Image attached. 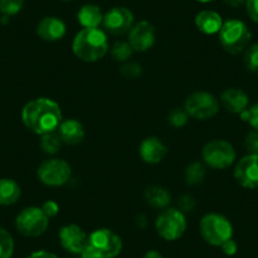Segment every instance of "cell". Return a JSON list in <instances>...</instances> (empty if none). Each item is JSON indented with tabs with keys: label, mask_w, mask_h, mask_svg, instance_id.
Wrapping results in <instances>:
<instances>
[{
	"label": "cell",
	"mask_w": 258,
	"mask_h": 258,
	"mask_svg": "<svg viewBox=\"0 0 258 258\" xmlns=\"http://www.w3.org/2000/svg\"><path fill=\"white\" fill-rule=\"evenodd\" d=\"M203 160L205 165L215 170H225L235 161L237 153L228 141L213 140L203 148Z\"/></svg>",
	"instance_id": "cell-7"
},
{
	"label": "cell",
	"mask_w": 258,
	"mask_h": 258,
	"mask_svg": "<svg viewBox=\"0 0 258 258\" xmlns=\"http://www.w3.org/2000/svg\"><path fill=\"white\" fill-rule=\"evenodd\" d=\"M245 9H247L248 17L253 22L258 23V0H247Z\"/></svg>",
	"instance_id": "cell-35"
},
{
	"label": "cell",
	"mask_w": 258,
	"mask_h": 258,
	"mask_svg": "<svg viewBox=\"0 0 258 258\" xmlns=\"http://www.w3.org/2000/svg\"><path fill=\"white\" fill-rule=\"evenodd\" d=\"M123 248L121 238L113 230L100 228L88 237L81 258H115Z\"/></svg>",
	"instance_id": "cell-3"
},
{
	"label": "cell",
	"mask_w": 258,
	"mask_h": 258,
	"mask_svg": "<svg viewBox=\"0 0 258 258\" xmlns=\"http://www.w3.org/2000/svg\"><path fill=\"white\" fill-rule=\"evenodd\" d=\"M220 104L227 111L233 114H240L248 109L249 99L242 89L230 88L227 89L220 95Z\"/></svg>",
	"instance_id": "cell-17"
},
{
	"label": "cell",
	"mask_w": 258,
	"mask_h": 258,
	"mask_svg": "<svg viewBox=\"0 0 258 258\" xmlns=\"http://www.w3.org/2000/svg\"><path fill=\"white\" fill-rule=\"evenodd\" d=\"M188 120V114L185 108H175L168 114V123L175 128H182Z\"/></svg>",
	"instance_id": "cell-30"
},
{
	"label": "cell",
	"mask_w": 258,
	"mask_h": 258,
	"mask_svg": "<svg viewBox=\"0 0 258 258\" xmlns=\"http://www.w3.org/2000/svg\"><path fill=\"white\" fill-rule=\"evenodd\" d=\"M244 147L249 155H258V131H252L244 140Z\"/></svg>",
	"instance_id": "cell-32"
},
{
	"label": "cell",
	"mask_w": 258,
	"mask_h": 258,
	"mask_svg": "<svg viewBox=\"0 0 258 258\" xmlns=\"http://www.w3.org/2000/svg\"><path fill=\"white\" fill-rule=\"evenodd\" d=\"M200 234L203 239L209 244L220 247L233 235L232 223L224 215L210 213L200 220Z\"/></svg>",
	"instance_id": "cell-5"
},
{
	"label": "cell",
	"mask_w": 258,
	"mask_h": 258,
	"mask_svg": "<svg viewBox=\"0 0 258 258\" xmlns=\"http://www.w3.org/2000/svg\"><path fill=\"white\" fill-rule=\"evenodd\" d=\"M145 199L148 205L155 209H166L171 202V194L161 186H151L146 188Z\"/></svg>",
	"instance_id": "cell-21"
},
{
	"label": "cell",
	"mask_w": 258,
	"mask_h": 258,
	"mask_svg": "<svg viewBox=\"0 0 258 258\" xmlns=\"http://www.w3.org/2000/svg\"><path fill=\"white\" fill-rule=\"evenodd\" d=\"M185 110L188 116L198 120H207L219 111V100L208 91H195L185 100Z\"/></svg>",
	"instance_id": "cell-8"
},
{
	"label": "cell",
	"mask_w": 258,
	"mask_h": 258,
	"mask_svg": "<svg viewBox=\"0 0 258 258\" xmlns=\"http://www.w3.org/2000/svg\"><path fill=\"white\" fill-rule=\"evenodd\" d=\"M108 37L99 28H83L73 42L75 56L85 62L99 61L108 53Z\"/></svg>",
	"instance_id": "cell-2"
},
{
	"label": "cell",
	"mask_w": 258,
	"mask_h": 258,
	"mask_svg": "<svg viewBox=\"0 0 258 258\" xmlns=\"http://www.w3.org/2000/svg\"><path fill=\"white\" fill-rule=\"evenodd\" d=\"M244 66L250 73H258V43H253L248 46L244 51Z\"/></svg>",
	"instance_id": "cell-27"
},
{
	"label": "cell",
	"mask_w": 258,
	"mask_h": 258,
	"mask_svg": "<svg viewBox=\"0 0 258 258\" xmlns=\"http://www.w3.org/2000/svg\"><path fill=\"white\" fill-rule=\"evenodd\" d=\"M37 34L43 41H59L66 34V24L57 17H44L37 26Z\"/></svg>",
	"instance_id": "cell-15"
},
{
	"label": "cell",
	"mask_w": 258,
	"mask_h": 258,
	"mask_svg": "<svg viewBox=\"0 0 258 258\" xmlns=\"http://www.w3.org/2000/svg\"><path fill=\"white\" fill-rule=\"evenodd\" d=\"M223 23L222 17L214 11H203L195 18L197 28L204 34L219 33Z\"/></svg>",
	"instance_id": "cell-19"
},
{
	"label": "cell",
	"mask_w": 258,
	"mask_h": 258,
	"mask_svg": "<svg viewBox=\"0 0 258 258\" xmlns=\"http://www.w3.org/2000/svg\"><path fill=\"white\" fill-rule=\"evenodd\" d=\"M89 235L76 224H68L59 229L58 238L62 248L74 254H81Z\"/></svg>",
	"instance_id": "cell-14"
},
{
	"label": "cell",
	"mask_w": 258,
	"mask_h": 258,
	"mask_svg": "<svg viewBox=\"0 0 258 258\" xmlns=\"http://www.w3.org/2000/svg\"><path fill=\"white\" fill-rule=\"evenodd\" d=\"M167 155V147L157 137H148L142 141L140 146V156L146 163H160Z\"/></svg>",
	"instance_id": "cell-16"
},
{
	"label": "cell",
	"mask_w": 258,
	"mask_h": 258,
	"mask_svg": "<svg viewBox=\"0 0 258 258\" xmlns=\"http://www.w3.org/2000/svg\"><path fill=\"white\" fill-rule=\"evenodd\" d=\"M234 177L242 187L258 188V155H249L240 158L234 168Z\"/></svg>",
	"instance_id": "cell-12"
},
{
	"label": "cell",
	"mask_w": 258,
	"mask_h": 258,
	"mask_svg": "<svg viewBox=\"0 0 258 258\" xmlns=\"http://www.w3.org/2000/svg\"><path fill=\"white\" fill-rule=\"evenodd\" d=\"M103 13L98 6L86 4L78 13V21L84 28H98L103 23Z\"/></svg>",
	"instance_id": "cell-20"
},
{
	"label": "cell",
	"mask_w": 258,
	"mask_h": 258,
	"mask_svg": "<svg viewBox=\"0 0 258 258\" xmlns=\"http://www.w3.org/2000/svg\"><path fill=\"white\" fill-rule=\"evenodd\" d=\"M42 210H43V213L48 218H53L58 214L59 207L56 202H53V200H47V202L42 205Z\"/></svg>",
	"instance_id": "cell-34"
},
{
	"label": "cell",
	"mask_w": 258,
	"mask_h": 258,
	"mask_svg": "<svg viewBox=\"0 0 258 258\" xmlns=\"http://www.w3.org/2000/svg\"><path fill=\"white\" fill-rule=\"evenodd\" d=\"M14 252V240L11 233L0 227V258H11Z\"/></svg>",
	"instance_id": "cell-26"
},
{
	"label": "cell",
	"mask_w": 258,
	"mask_h": 258,
	"mask_svg": "<svg viewBox=\"0 0 258 258\" xmlns=\"http://www.w3.org/2000/svg\"><path fill=\"white\" fill-rule=\"evenodd\" d=\"M71 166L61 158H49L42 162L37 170V176L42 183L51 187H58L68 183L71 178Z\"/></svg>",
	"instance_id": "cell-10"
},
{
	"label": "cell",
	"mask_w": 258,
	"mask_h": 258,
	"mask_svg": "<svg viewBox=\"0 0 258 258\" xmlns=\"http://www.w3.org/2000/svg\"><path fill=\"white\" fill-rule=\"evenodd\" d=\"M61 146L62 141L59 138L58 132H56V131L41 136V148L47 155H56L61 150Z\"/></svg>",
	"instance_id": "cell-24"
},
{
	"label": "cell",
	"mask_w": 258,
	"mask_h": 258,
	"mask_svg": "<svg viewBox=\"0 0 258 258\" xmlns=\"http://www.w3.org/2000/svg\"><path fill=\"white\" fill-rule=\"evenodd\" d=\"M22 120L29 131L43 136L57 131L63 116L58 103L49 98H38L23 106Z\"/></svg>",
	"instance_id": "cell-1"
},
{
	"label": "cell",
	"mask_w": 258,
	"mask_h": 258,
	"mask_svg": "<svg viewBox=\"0 0 258 258\" xmlns=\"http://www.w3.org/2000/svg\"><path fill=\"white\" fill-rule=\"evenodd\" d=\"M197 2H199V3H210L213 0H197Z\"/></svg>",
	"instance_id": "cell-40"
},
{
	"label": "cell",
	"mask_w": 258,
	"mask_h": 258,
	"mask_svg": "<svg viewBox=\"0 0 258 258\" xmlns=\"http://www.w3.org/2000/svg\"><path fill=\"white\" fill-rule=\"evenodd\" d=\"M49 218L42 208L29 207L22 210L16 219V227L21 234L26 237H39L47 230Z\"/></svg>",
	"instance_id": "cell-9"
},
{
	"label": "cell",
	"mask_w": 258,
	"mask_h": 258,
	"mask_svg": "<svg viewBox=\"0 0 258 258\" xmlns=\"http://www.w3.org/2000/svg\"><path fill=\"white\" fill-rule=\"evenodd\" d=\"M58 135L62 143L69 146L80 145L85 138V129L84 125L76 119H64L61 121L58 128Z\"/></svg>",
	"instance_id": "cell-18"
},
{
	"label": "cell",
	"mask_w": 258,
	"mask_h": 258,
	"mask_svg": "<svg viewBox=\"0 0 258 258\" xmlns=\"http://www.w3.org/2000/svg\"><path fill=\"white\" fill-rule=\"evenodd\" d=\"M135 17L129 9L123 7L111 8L103 18V26L113 36H123L132 29Z\"/></svg>",
	"instance_id": "cell-11"
},
{
	"label": "cell",
	"mask_w": 258,
	"mask_h": 258,
	"mask_svg": "<svg viewBox=\"0 0 258 258\" xmlns=\"http://www.w3.org/2000/svg\"><path fill=\"white\" fill-rule=\"evenodd\" d=\"M63 2H73V0H63Z\"/></svg>",
	"instance_id": "cell-41"
},
{
	"label": "cell",
	"mask_w": 258,
	"mask_h": 258,
	"mask_svg": "<svg viewBox=\"0 0 258 258\" xmlns=\"http://www.w3.org/2000/svg\"><path fill=\"white\" fill-rule=\"evenodd\" d=\"M177 207L178 210L185 214V213H191L195 207H197V203H195V199H194L191 195H182V197L178 199L177 202Z\"/></svg>",
	"instance_id": "cell-33"
},
{
	"label": "cell",
	"mask_w": 258,
	"mask_h": 258,
	"mask_svg": "<svg viewBox=\"0 0 258 258\" xmlns=\"http://www.w3.org/2000/svg\"><path fill=\"white\" fill-rule=\"evenodd\" d=\"M207 167L202 162H192L186 167L185 181L188 186H198L204 182Z\"/></svg>",
	"instance_id": "cell-23"
},
{
	"label": "cell",
	"mask_w": 258,
	"mask_h": 258,
	"mask_svg": "<svg viewBox=\"0 0 258 258\" xmlns=\"http://www.w3.org/2000/svg\"><path fill=\"white\" fill-rule=\"evenodd\" d=\"M133 48L132 46L129 44V42H123L119 41L114 43V46L111 47V57L114 58V61L116 62H126L129 59V57L133 54Z\"/></svg>",
	"instance_id": "cell-25"
},
{
	"label": "cell",
	"mask_w": 258,
	"mask_h": 258,
	"mask_svg": "<svg viewBox=\"0 0 258 258\" xmlns=\"http://www.w3.org/2000/svg\"><path fill=\"white\" fill-rule=\"evenodd\" d=\"M24 6V0H0V13L6 17L18 14Z\"/></svg>",
	"instance_id": "cell-28"
},
{
	"label": "cell",
	"mask_w": 258,
	"mask_h": 258,
	"mask_svg": "<svg viewBox=\"0 0 258 258\" xmlns=\"http://www.w3.org/2000/svg\"><path fill=\"white\" fill-rule=\"evenodd\" d=\"M119 73L124 79L128 80H135L138 79L143 74V69L141 64L136 63V62H125V63L119 69Z\"/></svg>",
	"instance_id": "cell-29"
},
{
	"label": "cell",
	"mask_w": 258,
	"mask_h": 258,
	"mask_svg": "<svg viewBox=\"0 0 258 258\" xmlns=\"http://www.w3.org/2000/svg\"><path fill=\"white\" fill-rule=\"evenodd\" d=\"M143 258H163V255L161 254L160 252H157V250L152 249V250H148Z\"/></svg>",
	"instance_id": "cell-39"
},
{
	"label": "cell",
	"mask_w": 258,
	"mask_h": 258,
	"mask_svg": "<svg viewBox=\"0 0 258 258\" xmlns=\"http://www.w3.org/2000/svg\"><path fill=\"white\" fill-rule=\"evenodd\" d=\"M224 2L225 4H228L229 7H233V8H238V7L247 3V0H224Z\"/></svg>",
	"instance_id": "cell-38"
},
{
	"label": "cell",
	"mask_w": 258,
	"mask_h": 258,
	"mask_svg": "<svg viewBox=\"0 0 258 258\" xmlns=\"http://www.w3.org/2000/svg\"><path fill=\"white\" fill-rule=\"evenodd\" d=\"M28 258H58L54 253L48 252V250H36V252L31 253Z\"/></svg>",
	"instance_id": "cell-37"
},
{
	"label": "cell",
	"mask_w": 258,
	"mask_h": 258,
	"mask_svg": "<svg viewBox=\"0 0 258 258\" xmlns=\"http://www.w3.org/2000/svg\"><path fill=\"white\" fill-rule=\"evenodd\" d=\"M249 28L239 19H229L224 22L219 32V42L225 52L238 54L245 51L250 42Z\"/></svg>",
	"instance_id": "cell-4"
},
{
	"label": "cell",
	"mask_w": 258,
	"mask_h": 258,
	"mask_svg": "<svg viewBox=\"0 0 258 258\" xmlns=\"http://www.w3.org/2000/svg\"><path fill=\"white\" fill-rule=\"evenodd\" d=\"M156 41L155 27L147 21H142L132 27L129 31V44L132 46L133 51L146 52L152 48Z\"/></svg>",
	"instance_id": "cell-13"
},
{
	"label": "cell",
	"mask_w": 258,
	"mask_h": 258,
	"mask_svg": "<svg viewBox=\"0 0 258 258\" xmlns=\"http://www.w3.org/2000/svg\"><path fill=\"white\" fill-rule=\"evenodd\" d=\"M220 247H222L223 253H224V254H227V255H234L235 253H237V250H238L237 243H235V240H233L232 238H230V239H228L227 242L223 243Z\"/></svg>",
	"instance_id": "cell-36"
},
{
	"label": "cell",
	"mask_w": 258,
	"mask_h": 258,
	"mask_svg": "<svg viewBox=\"0 0 258 258\" xmlns=\"http://www.w3.org/2000/svg\"><path fill=\"white\" fill-rule=\"evenodd\" d=\"M22 190L18 183L12 178L0 180V205L16 204L21 198Z\"/></svg>",
	"instance_id": "cell-22"
},
{
	"label": "cell",
	"mask_w": 258,
	"mask_h": 258,
	"mask_svg": "<svg viewBox=\"0 0 258 258\" xmlns=\"http://www.w3.org/2000/svg\"><path fill=\"white\" fill-rule=\"evenodd\" d=\"M155 227L161 238L172 242L182 237L187 228V222H186L185 214L181 210L170 208V209L162 210L158 214V217L156 218Z\"/></svg>",
	"instance_id": "cell-6"
},
{
	"label": "cell",
	"mask_w": 258,
	"mask_h": 258,
	"mask_svg": "<svg viewBox=\"0 0 258 258\" xmlns=\"http://www.w3.org/2000/svg\"><path fill=\"white\" fill-rule=\"evenodd\" d=\"M240 116L244 121H247L254 131H258V104H254L249 109H245Z\"/></svg>",
	"instance_id": "cell-31"
}]
</instances>
